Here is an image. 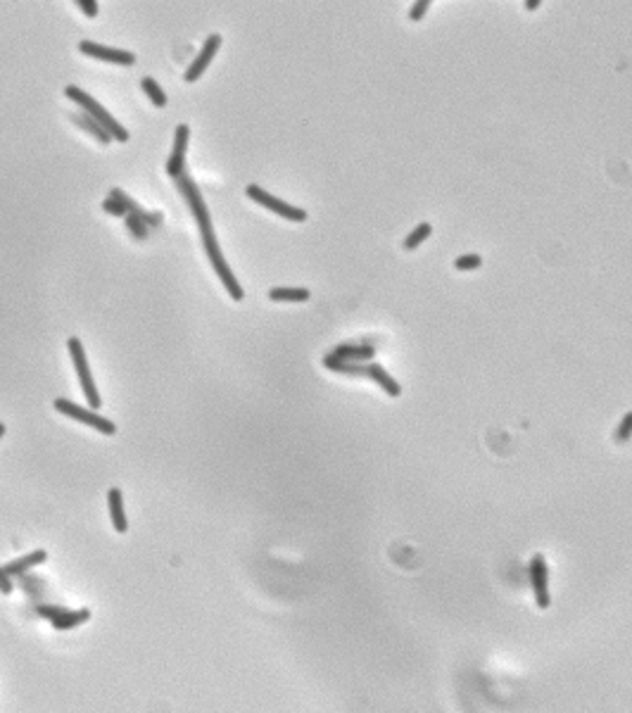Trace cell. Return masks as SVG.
<instances>
[{
  "instance_id": "cell-15",
  "label": "cell",
  "mask_w": 632,
  "mask_h": 713,
  "mask_svg": "<svg viewBox=\"0 0 632 713\" xmlns=\"http://www.w3.org/2000/svg\"><path fill=\"white\" fill-rule=\"evenodd\" d=\"M324 367L328 369V371H335V373H347V376H366V364H355V362H345V359H337L333 357L328 352V355H324Z\"/></svg>"
},
{
  "instance_id": "cell-6",
  "label": "cell",
  "mask_w": 632,
  "mask_h": 713,
  "mask_svg": "<svg viewBox=\"0 0 632 713\" xmlns=\"http://www.w3.org/2000/svg\"><path fill=\"white\" fill-rule=\"evenodd\" d=\"M248 197L250 200H255L257 205H261V207H266V210H271L274 214H278V217H283V219H288V222H307V212L302 210V207H295V205H288L286 200H281V197H276V195H271V193H266L264 188H259V186H248Z\"/></svg>"
},
{
  "instance_id": "cell-2",
  "label": "cell",
  "mask_w": 632,
  "mask_h": 713,
  "mask_svg": "<svg viewBox=\"0 0 632 713\" xmlns=\"http://www.w3.org/2000/svg\"><path fill=\"white\" fill-rule=\"evenodd\" d=\"M202 245H205V252H207V257H210V262H212V269L217 271L219 281L224 283V288H226V293L231 295V297L235 300V302H240V300L245 297L243 286H240V283H238V278L233 276L231 266H228L226 257H224L221 245H219V240H217V235H214V231H210V233H202Z\"/></svg>"
},
{
  "instance_id": "cell-28",
  "label": "cell",
  "mask_w": 632,
  "mask_h": 713,
  "mask_svg": "<svg viewBox=\"0 0 632 713\" xmlns=\"http://www.w3.org/2000/svg\"><path fill=\"white\" fill-rule=\"evenodd\" d=\"M77 8L81 10L86 17H95L98 14V3L95 0H77Z\"/></svg>"
},
{
  "instance_id": "cell-20",
  "label": "cell",
  "mask_w": 632,
  "mask_h": 713,
  "mask_svg": "<svg viewBox=\"0 0 632 713\" xmlns=\"http://www.w3.org/2000/svg\"><path fill=\"white\" fill-rule=\"evenodd\" d=\"M431 233H433V224H431V222H421L419 226L414 228V231H411L409 235H406V238H404V243H402V245H404V250H406V252H414V250H419V248H421V245H423V240H428V238H431Z\"/></svg>"
},
{
  "instance_id": "cell-7",
  "label": "cell",
  "mask_w": 632,
  "mask_h": 713,
  "mask_svg": "<svg viewBox=\"0 0 632 713\" xmlns=\"http://www.w3.org/2000/svg\"><path fill=\"white\" fill-rule=\"evenodd\" d=\"M530 587H533V597L537 609H549L551 594H549V568L542 554H535L530 559Z\"/></svg>"
},
{
  "instance_id": "cell-4",
  "label": "cell",
  "mask_w": 632,
  "mask_h": 713,
  "mask_svg": "<svg viewBox=\"0 0 632 713\" xmlns=\"http://www.w3.org/2000/svg\"><path fill=\"white\" fill-rule=\"evenodd\" d=\"M176 188H179V193L184 195V200L188 202L192 217H195L197 226H200V233L214 231V228H212V219H210V210H207V202L202 200V193L195 186V181H192L188 174H184V176H179V179H176Z\"/></svg>"
},
{
  "instance_id": "cell-3",
  "label": "cell",
  "mask_w": 632,
  "mask_h": 713,
  "mask_svg": "<svg viewBox=\"0 0 632 713\" xmlns=\"http://www.w3.org/2000/svg\"><path fill=\"white\" fill-rule=\"evenodd\" d=\"M67 347H69V355H72V359H74V369H77V373H79V383H81L83 395H86V400H88L90 409L93 411L100 409V395H98V388H95L93 373H90V369H88V359H86V350H83L81 340H79V338H69Z\"/></svg>"
},
{
  "instance_id": "cell-27",
  "label": "cell",
  "mask_w": 632,
  "mask_h": 713,
  "mask_svg": "<svg viewBox=\"0 0 632 713\" xmlns=\"http://www.w3.org/2000/svg\"><path fill=\"white\" fill-rule=\"evenodd\" d=\"M0 592L3 594H12L14 592V578L8 576L3 566H0Z\"/></svg>"
},
{
  "instance_id": "cell-25",
  "label": "cell",
  "mask_w": 632,
  "mask_h": 713,
  "mask_svg": "<svg viewBox=\"0 0 632 713\" xmlns=\"http://www.w3.org/2000/svg\"><path fill=\"white\" fill-rule=\"evenodd\" d=\"M69 609H64V607H55V604H39L36 607V616H41V618H48V621H55V618H60L62 614H67Z\"/></svg>"
},
{
  "instance_id": "cell-29",
  "label": "cell",
  "mask_w": 632,
  "mask_h": 713,
  "mask_svg": "<svg viewBox=\"0 0 632 713\" xmlns=\"http://www.w3.org/2000/svg\"><path fill=\"white\" fill-rule=\"evenodd\" d=\"M540 5H542L540 0H528V3H526V10H537Z\"/></svg>"
},
{
  "instance_id": "cell-9",
  "label": "cell",
  "mask_w": 632,
  "mask_h": 713,
  "mask_svg": "<svg viewBox=\"0 0 632 713\" xmlns=\"http://www.w3.org/2000/svg\"><path fill=\"white\" fill-rule=\"evenodd\" d=\"M188 138H190L188 124H179V126H176L174 150H171L169 162H167V174L174 181L179 179V176L186 174V150H188Z\"/></svg>"
},
{
  "instance_id": "cell-30",
  "label": "cell",
  "mask_w": 632,
  "mask_h": 713,
  "mask_svg": "<svg viewBox=\"0 0 632 713\" xmlns=\"http://www.w3.org/2000/svg\"><path fill=\"white\" fill-rule=\"evenodd\" d=\"M5 436V423H0V438Z\"/></svg>"
},
{
  "instance_id": "cell-12",
  "label": "cell",
  "mask_w": 632,
  "mask_h": 713,
  "mask_svg": "<svg viewBox=\"0 0 632 713\" xmlns=\"http://www.w3.org/2000/svg\"><path fill=\"white\" fill-rule=\"evenodd\" d=\"M46 559H48V551L46 549H36V551H29V554L19 556V559L10 561V564H5L3 568L8 571V576L19 578V576H24V573H29L31 568H36L39 564H43Z\"/></svg>"
},
{
  "instance_id": "cell-5",
  "label": "cell",
  "mask_w": 632,
  "mask_h": 713,
  "mask_svg": "<svg viewBox=\"0 0 632 713\" xmlns=\"http://www.w3.org/2000/svg\"><path fill=\"white\" fill-rule=\"evenodd\" d=\"M52 407H55V409L60 411V414L69 416V419H74V421H79V423H86V426L95 428V431L105 433V436H115V433H117V426H115V423H112L110 419H105V416L95 414L93 409H86V407L74 404L72 400L57 398L55 404H52Z\"/></svg>"
},
{
  "instance_id": "cell-23",
  "label": "cell",
  "mask_w": 632,
  "mask_h": 713,
  "mask_svg": "<svg viewBox=\"0 0 632 713\" xmlns=\"http://www.w3.org/2000/svg\"><path fill=\"white\" fill-rule=\"evenodd\" d=\"M630 438H632V409L625 411L623 419H620V423H618V428H615V433H613V440L618 445H625Z\"/></svg>"
},
{
  "instance_id": "cell-16",
  "label": "cell",
  "mask_w": 632,
  "mask_h": 713,
  "mask_svg": "<svg viewBox=\"0 0 632 713\" xmlns=\"http://www.w3.org/2000/svg\"><path fill=\"white\" fill-rule=\"evenodd\" d=\"M103 210L112 217H126L128 214V195L121 188H112L107 193L105 202H103Z\"/></svg>"
},
{
  "instance_id": "cell-22",
  "label": "cell",
  "mask_w": 632,
  "mask_h": 713,
  "mask_svg": "<svg viewBox=\"0 0 632 713\" xmlns=\"http://www.w3.org/2000/svg\"><path fill=\"white\" fill-rule=\"evenodd\" d=\"M148 219H150V214H146V217H141V214H126L124 222H126V228L131 231V235H136L138 240H143V238H148V233H150Z\"/></svg>"
},
{
  "instance_id": "cell-17",
  "label": "cell",
  "mask_w": 632,
  "mask_h": 713,
  "mask_svg": "<svg viewBox=\"0 0 632 713\" xmlns=\"http://www.w3.org/2000/svg\"><path fill=\"white\" fill-rule=\"evenodd\" d=\"M88 621H90V611L77 609V611H67V614H62L60 618L50 621V625L55 630H72V628H79V625L88 623Z\"/></svg>"
},
{
  "instance_id": "cell-18",
  "label": "cell",
  "mask_w": 632,
  "mask_h": 713,
  "mask_svg": "<svg viewBox=\"0 0 632 713\" xmlns=\"http://www.w3.org/2000/svg\"><path fill=\"white\" fill-rule=\"evenodd\" d=\"M309 297H312V293H309L307 288L278 286V288H271L269 291V300H274V302H307Z\"/></svg>"
},
{
  "instance_id": "cell-1",
  "label": "cell",
  "mask_w": 632,
  "mask_h": 713,
  "mask_svg": "<svg viewBox=\"0 0 632 713\" xmlns=\"http://www.w3.org/2000/svg\"><path fill=\"white\" fill-rule=\"evenodd\" d=\"M64 95H67V98L72 100L74 105L81 107L83 115H88L90 119L98 121V124L112 136V141H119V143L128 141V131H126V128L121 126L119 121H117L115 117H112L110 112H107L105 107L93 98V95H88L86 90L79 88V86H67V88H64Z\"/></svg>"
},
{
  "instance_id": "cell-14",
  "label": "cell",
  "mask_w": 632,
  "mask_h": 713,
  "mask_svg": "<svg viewBox=\"0 0 632 713\" xmlns=\"http://www.w3.org/2000/svg\"><path fill=\"white\" fill-rule=\"evenodd\" d=\"M107 504H110V516H112V525H115L117 533H126L128 530V521H126V511H124V495H121L119 487H112L107 492Z\"/></svg>"
},
{
  "instance_id": "cell-11",
  "label": "cell",
  "mask_w": 632,
  "mask_h": 713,
  "mask_svg": "<svg viewBox=\"0 0 632 713\" xmlns=\"http://www.w3.org/2000/svg\"><path fill=\"white\" fill-rule=\"evenodd\" d=\"M330 355L337 359H345V362H355V364H371L376 359V347L371 345H362V342H340L330 350Z\"/></svg>"
},
{
  "instance_id": "cell-10",
  "label": "cell",
  "mask_w": 632,
  "mask_h": 713,
  "mask_svg": "<svg viewBox=\"0 0 632 713\" xmlns=\"http://www.w3.org/2000/svg\"><path fill=\"white\" fill-rule=\"evenodd\" d=\"M221 36L219 34H212V36H207V41H205V46H202V50H200V55L192 60V64L188 67V72L184 74V79H186V84H195L197 79L205 74V69L210 67L212 60H214V55L219 52V48H221Z\"/></svg>"
},
{
  "instance_id": "cell-24",
  "label": "cell",
  "mask_w": 632,
  "mask_h": 713,
  "mask_svg": "<svg viewBox=\"0 0 632 713\" xmlns=\"http://www.w3.org/2000/svg\"><path fill=\"white\" fill-rule=\"evenodd\" d=\"M480 266H483V257L473 255V252L454 260V269H459V271H473V269H480Z\"/></svg>"
},
{
  "instance_id": "cell-13",
  "label": "cell",
  "mask_w": 632,
  "mask_h": 713,
  "mask_svg": "<svg viewBox=\"0 0 632 713\" xmlns=\"http://www.w3.org/2000/svg\"><path fill=\"white\" fill-rule=\"evenodd\" d=\"M366 378H371L373 383L378 385V388L385 390V395H390V398H399V395H402V388H399L397 380L390 376V373L385 371L380 364H376V362L366 364Z\"/></svg>"
},
{
  "instance_id": "cell-21",
  "label": "cell",
  "mask_w": 632,
  "mask_h": 713,
  "mask_svg": "<svg viewBox=\"0 0 632 713\" xmlns=\"http://www.w3.org/2000/svg\"><path fill=\"white\" fill-rule=\"evenodd\" d=\"M141 86H143V90H146V95L150 98V103H152L155 107H164V105H167V93H164L162 86L155 81V79L143 77Z\"/></svg>"
},
{
  "instance_id": "cell-19",
  "label": "cell",
  "mask_w": 632,
  "mask_h": 713,
  "mask_svg": "<svg viewBox=\"0 0 632 713\" xmlns=\"http://www.w3.org/2000/svg\"><path fill=\"white\" fill-rule=\"evenodd\" d=\"M72 119H74V124H77L79 128H83V131H88L90 136H93L95 141H100V143H103V146H107V143H112V136H110V133H107L105 128L100 126L95 119H90L88 115H74Z\"/></svg>"
},
{
  "instance_id": "cell-26",
  "label": "cell",
  "mask_w": 632,
  "mask_h": 713,
  "mask_svg": "<svg viewBox=\"0 0 632 713\" xmlns=\"http://www.w3.org/2000/svg\"><path fill=\"white\" fill-rule=\"evenodd\" d=\"M428 10H431V0H416V3L411 5V10H409V19L411 21H421L423 17H426Z\"/></svg>"
},
{
  "instance_id": "cell-8",
  "label": "cell",
  "mask_w": 632,
  "mask_h": 713,
  "mask_svg": "<svg viewBox=\"0 0 632 713\" xmlns=\"http://www.w3.org/2000/svg\"><path fill=\"white\" fill-rule=\"evenodd\" d=\"M79 50H81L83 55L93 57V60H100V62L124 64V67H126V64L136 62V55H133V52L121 50V48L100 46V43H93V41H81V43H79Z\"/></svg>"
}]
</instances>
